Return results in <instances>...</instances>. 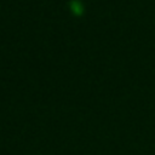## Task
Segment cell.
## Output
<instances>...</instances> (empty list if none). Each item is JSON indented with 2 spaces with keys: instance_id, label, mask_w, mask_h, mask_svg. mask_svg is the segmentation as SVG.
<instances>
[{
  "instance_id": "obj_1",
  "label": "cell",
  "mask_w": 155,
  "mask_h": 155,
  "mask_svg": "<svg viewBox=\"0 0 155 155\" xmlns=\"http://www.w3.org/2000/svg\"><path fill=\"white\" fill-rule=\"evenodd\" d=\"M69 7L75 16H81L84 13V5L80 0H70Z\"/></svg>"
}]
</instances>
